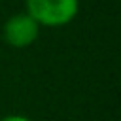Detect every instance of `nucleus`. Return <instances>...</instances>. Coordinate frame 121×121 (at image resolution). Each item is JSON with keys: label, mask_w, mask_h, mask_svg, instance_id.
Returning a JSON list of instances; mask_svg holds the SVG:
<instances>
[{"label": "nucleus", "mask_w": 121, "mask_h": 121, "mask_svg": "<svg viewBox=\"0 0 121 121\" xmlns=\"http://www.w3.org/2000/svg\"><path fill=\"white\" fill-rule=\"evenodd\" d=\"M0 121H30L28 117H25V115H17V113H11V115H6V117H2Z\"/></svg>", "instance_id": "7ed1b4c3"}, {"label": "nucleus", "mask_w": 121, "mask_h": 121, "mask_svg": "<svg viewBox=\"0 0 121 121\" xmlns=\"http://www.w3.org/2000/svg\"><path fill=\"white\" fill-rule=\"evenodd\" d=\"M40 34V25L25 11L11 15L4 25V40L11 47H26L36 42Z\"/></svg>", "instance_id": "f03ea898"}, {"label": "nucleus", "mask_w": 121, "mask_h": 121, "mask_svg": "<svg viewBox=\"0 0 121 121\" xmlns=\"http://www.w3.org/2000/svg\"><path fill=\"white\" fill-rule=\"evenodd\" d=\"M79 9L78 0H26V13L40 26H64Z\"/></svg>", "instance_id": "f257e3e1"}]
</instances>
